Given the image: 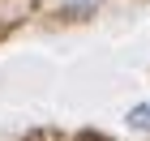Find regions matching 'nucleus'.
Returning a JSON list of instances; mask_svg holds the SVG:
<instances>
[{
	"label": "nucleus",
	"instance_id": "f257e3e1",
	"mask_svg": "<svg viewBox=\"0 0 150 141\" xmlns=\"http://www.w3.org/2000/svg\"><path fill=\"white\" fill-rule=\"evenodd\" d=\"M129 124H133V128H150V103L133 107V111H129Z\"/></svg>",
	"mask_w": 150,
	"mask_h": 141
}]
</instances>
